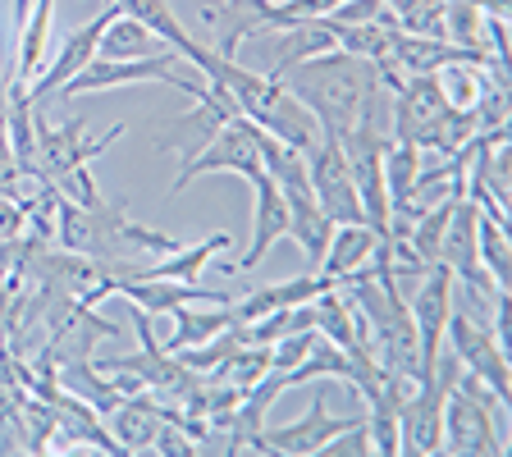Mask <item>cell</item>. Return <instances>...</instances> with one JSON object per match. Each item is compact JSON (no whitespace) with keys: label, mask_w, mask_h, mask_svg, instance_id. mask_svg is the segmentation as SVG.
Returning a JSON list of instances; mask_svg holds the SVG:
<instances>
[{"label":"cell","mask_w":512,"mask_h":457,"mask_svg":"<svg viewBox=\"0 0 512 457\" xmlns=\"http://www.w3.org/2000/svg\"><path fill=\"white\" fill-rule=\"evenodd\" d=\"M165 421H179V412L160 403L151 389H142V394L119 398V407L110 412V435H115L119 453H151V439Z\"/></svg>","instance_id":"obj_14"},{"label":"cell","mask_w":512,"mask_h":457,"mask_svg":"<svg viewBox=\"0 0 512 457\" xmlns=\"http://www.w3.org/2000/svg\"><path fill=\"white\" fill-rule=\"evenodd\" d=\"M311 311H316V334L320 339H330L334 348H357V311H352V302L339 293V284L334 288H320L316 298H311Z\"/></svg>","instance_id":"obj_24"},{"label":"cell","mask_w":512,"mask_h":457,"mask_svg":"<svg viewBox=\"0 0 512 457\" xmlns=\"http://www.w3.org/2000/svg\"><path fill=\"white\" fill-rule=\"evenodd\" d=\"M55 380H60V389H69V394L78 398V403H87L101 421H106L110 412L119 407V384L106 380V371L92 362V357H78V362H60L55 366Z\"/></svg>","instance_id":"obj_20"},{"label":"cell","mask_w":512,"mask_h":457,"mask_svg":"<svg viewBox=\"0 0 512 457\" xmlns=\"http://www.w3.org/2000/svg\"><path fill=\"white\" fill-rule=\"evenodd\" d=\"M476 224H480V206L471 202L467 192H462L458 202H453V215H448L444 224V238H439V266L453 270V279H462L467 284V293H476V298L494 302L503 293L499 284H494L485 270H480V256H476Z\"/></svg>","instance_id":"obj_7"},{"label":"cell","mask_w":512,"mask_h":457,"mask_svg":"<svg viewBox=\"0 0 512 457\" xmlns=\"http://www.w3.org/2000/svg\"><path fill=\"white\" fill-rule=\"evenodd\" d=\"M110 5H119L124 14H133L138 23H147L151 32H156L160 42L170 46V51H179V60L183 64H192L197 60V51H202V42L197 37H188L183 32V23H179V14L165 5V0H110Z\"/></svg>","instance_id":"obj_21"},{"label":"cell","mask_w":512,"mask_h":457,"mask_svg":"<svg viewBox=\"0 0 512 457\" xmlns=\"http://www.w3.org/2000/svg\"><path fill=\"white\" fill-rule=\"evenodd\" d=\"M416 320V334H421V348H426V371L435 362V352L444 348V325H448V311H453V270L430 261L421 270V288H416V298L407 302Z\"/></svg>","instance_id":"obj_13"},{"label":"cell","mask_w":512,"mask_h":457,"mask_svg":"<svg viewBox=\"0 0 512 457\" xmlns=\"http://www.w3.org/2000/svg\"><path fill=\"white\" fill-rule=\"evenodd\" d=\"M307 174H311V192H316L320 211L330 215L334 224H366L362 220V202H357V183L348 170V151L343 142L320 138L307 151Z\"/></svg>","instance_id":"obj_8"},{"label":"cell","mask_w":512,"mask_h":457,"mask_svg":"<svg viewBox=\"0 0 512 457\" xmlns=\"http://www.w3.org/2000/svg\"><path fill=\"white\" fill-rule=\"evenodd\" d=\"M220 170L243 174L247 183H252L256 174H266L261 170V151H256V124L247 115H238V119H229V124L215 128L211 138L202 142V151H192V156L183 160V170H179V179H174L170 192L179 197L192 179H202V174H220Z\"/></svg>","instance_id":"obj_4"},{"label":"cell","mask_w":512,"mask_h":457,"mask_svg":"<svg viewBox=\"0 0 512 457\" xmlns=\"http://www.w3.org/2000/svg\"><path fill=\"white\" fill-rule=\"evenodd\" d=\"M316 343V330H298V334H284V339L270 343V366L275 371H293Z\"/></svg>","instance_id":"obj_30"},{"label":"cell","mask_w":512,"mask_h":457,"mask_svg":"<svg viewBox=\"0 0 512 457\" xmlns=\"http://www.w3.org/2000/svg\"><path fill=\"white\" fill-rule=\"evenodd\" d=\"M444 339L448 348L458 352L462 371H471L476 380H485L503 403L512 407V362H508V348L499 343V334L490 330V320H476L471 311H448V325H444Z\"/></svg>","instance_id":"obj_3"},{"label":"cell","mask_w":512,"mask_h":457,"mask_svg":"<svg viewBox=\"0 0 512 457\" xmlns=\"http://www.w3.org/2000/svg\"><path fill=\"white\" fill-rule=\"evenodd\" d=\"M320 288H334L330 279L320 275H302V279H288V284H261L256 293H247V298L234 302V316L243 320V325H252V320L270 316V311H284V307H298V302H311L320 293Z\"/></svg>","instance_id":"obj_18"},{"label":"cell","mask_w":512,"mask_h":457,"mask_svg":"<svg viewBox=\"0 0 512 457\" xmlns=\"http://www.w3.org/2000/svg\"><path fill=\"white\" fill-rule=\"evenodd\" d=\"M444 42L467 46L476 55H490L485 46V14L476 0H444Z\"/></svg>","instance_id":"obj_29"},{"label":"cell","mask_w":512,"mask_h":457,"mask_svg":"<svg viewBox=\"0 0 512 457\" xmlns=\"http://www.w3.org/2000/svg\"><path fill=\"white\" fill-rule=\"evenodd\" d=\"M476 256H480V270L494 279L499 288H512V247H508V229L494 224L490 215H480L476 224Z\"/></svg>","instance_id":"obj_28"},{"label":"cell","mask_w":512,"mask_h":457,"mask_svg":"<svg viewBox=\"0 0 512 457\" xmlns=\"http://www.w3.org/2000/svg\"><path fill=\"white\" fill-rule=\"evenodd\" d=\"M375 243H380V234H375L371 224H334L330 247L320 256V275L330 279V284H339V279L366 270L375 256Z\"/></svg>","instance_id":"obj_17"},{"label":"cell","mask_w":512,"mask_h":457,"mask_svg":"<svg viewBox=\"0 0 512 457\" xmlns=\"http://www.w3.org/2000/svg\"><path fill=\"white\" fill-rule=\"evenodd\" d=\"M51 19H55V0H37V10H28L19 28V64H14V78L32 83L46 64V37H51Z\"/></svg>","instance_id":"obj_25"},{"label":"cell","mask_w":512,"mask_h":457,"mask_svg":"<svg viewBox=\"0 0 512 457\" xmlns=\"http://www.w3.org/2000/svg\"><path fill=\"white\" fill-rule=\"evenodd\" d=\"M224 247H234V238H229V234H206L202 243L179 247V252L160 256L156 266H138L128 279H179V284H197V279H202V270L211 266Z\"/></svg>","instance_id":"obj_19"},{"label":"cell","mask_w":512,"mask_h":457,"mask_svg":"<svg viewBox=\"0 0 512 457\" xmlns=\"http://www.w3.org/2000/svg\"><path fill=\"white\" fill-rule=\"evenodd\" d=\"M330 32H334V46H339V51L380 64L384 55H389V46H394L398 28L394 23H334L330 19Z\"/></svg>","instance_id":"obj_26"},{"label":"cell","mask_w":512,"mask_h":457,"mask_svg":"<svg viewBox=\"0 0 512 457\" xmlns=\"http://www.w3.org/2000/svg\"><path fill=\"white\" fill-rule=\"evenodd\" d=\"M119 14V5H110L106 0V10L96 14V19H87L83 28H74L69 37L60 42V51H55L51 64H42V74L28 83V96H32V106H42V101H51L55 92H60L69 78L78 74V69H87V64L96 60V42H101V32H106V23Z\"/></svg>","instance_id":"obj_10"},{"label":"cell","mask_w":512,"mask_h":457,"mask_svg":"<svg viewBox=\"0 0 512 457\" xmlns=\"http://www.w3.org/2000/svg\"><path fill=\"white\" fill-rule=\"evenodd\" d=\"M202 23L211 32V51L238 60V46L247 37H266L270 28V0H202Z\"/></svg>","instance_id":"obj_11"},{"label":"cell","mask_w":512,"mask_h":457,"mask_svg":"<svg viewBox=\"0 0 512 457\" xmlns=\"http://www.w3.org/2000/svg\"><path fill=\"white\" fill-rule=\"evenodd\" d=\"M96 55H101V60H142V55H160V37L147 28V23H138L133 14L119 10L115 19L106 23V32H101Z\"/></svg>","instance_id":"obj_22"},{"label":"cell","mask_w":512,"mask_h":457,"mask_svg":"<svg viewBox=\"0 0 512 457\" xmlns=\"http://www.w3.org/2000/svg\"><path fill=\"white\" fill-rule=\"evenodd\" d=\"M0 106H5V78H0Z\"/></svg>","instance_id":"obj_32"},{"label":"cell","mask_w":512,"mask_h":457,"mask_svg":"<svg viewBox=\"0 0 512 457\" xmlns=\"http://www.w3.org/2000/svg\"><path fill=\"white\" fill-rule=\"evenodd\" d=\"M252 188H256L252 243H247V252L238 256L234 266H224V275H243V270H256L270 256V247L288 238V206H284V192L275 188V179H270V174H256Z\"/></svg>","instance_id":"obj_12"},{"label":"cell","mask_w":512,"mask_h":457,"mask_svg":"<svg viewBox=\"0 0 512 457\" xmlns=\"http://www.w3.org/2000/svg\"><path fill=\"white\" fill-rule=\"evenodd\" d=\"M284 206H288V238L302 247L307 266L320 270V256L330 247V234H334V220L320 211L316 192L311 188H288L284 192Z\"/></svg>","instance_id":"obj_16"},{"label":"cell","mask_w":512,"mask_h":457,"mask_svg":"<svg viewBox=\"0 0 512 457\" xmlns=\"http://www.w3.org/2000/svg\"><path fill=\"white\" fill-rule=\"evenodd\" d=\"M325 51H334L330 19H302V23H288V28L270 32L266 69H261V74L279 78L284 69H293V64L311 60V55H325Z\"/></svg>","instance_id":"obj_15"},{"label":"cell","mask_w":512,"mask_h":457,"mask_svg":"<svg viewBox=\"0 0 512 457\" xmlns=\"http://www.w3.org/2000/svg\"><path fill=\"white\" fill-rule=\"evenodd\" d=\"M32 128H37V183H51L64 197H74V179L92 165L101 151H110L119 138L128 133V124H110L96 142H83V119H69V124H46L42 106L32 110Z\"/></svg>","instance_id":"obj_2"},{"label":"cell","mask_w":512,"mask_h":457,"mask_svg":"<svg viewBox=\"0 0 512 457\" xmlns=\"http://www.w3.org/2000/svg\"><path fill=\"white\" fill-rule=\"evenodd\" d=\"M362 426V416H334L325 412V398H311V407L298 416V421H288L279 430H261V453H288V457H311V453H325L343 430H357Z\"/></svg>","instance_id":"obj_9"},{"label":"cell","mask_w":512,"mask_h":457,"mask_svg":"<svg viewBox=\"0 0 512 457\" xmlns=\"http://www.w3.org/2000/svg\"><path fill=\"white\" fill-rule=\"evenodd\" d=\"M229 325H243V320L234 316V302H224V307H211V311H188V307H179V311H174V334L160 343V348H165V352L197 348V343L215 339V334L229 330Z\"/></svg>","instance_id":"obj_23"},{"label":"cell","mask_w":512,"mask_h":457,"mask_svg":"<svg viewBox=\"0 0 512 457\" xmlns=\"http://www.w3.org/2000/svg\"><path fill=\"white\" fill-rule=\"evenodd\" d=\"M279 83L316 115L320 133L334 142L348 138L352 128L362 124L366 106L384 92L380 69H375L371 60H357V55L339 51V46L325 55H311V60L293 64V69H284Z\"/></svg>","instance_id":"obj_1"},{"label":"cell","mask_w":512,"mask_h":457,"mask_svg":"<svg viewBox=\"0 0 512 457\" xmlns=\"http://www.w3.org/2000/svg\"><path fill=\"white\" fill-rule=\"evenodd\" d=\"M499 416L494 407H485L467 384H453V394L444 398V453L458 457H499L508 453L499 430Z\"/></svg>","instance_id":"obj_5"},{"label":"cell","mask_w":512,"mask_h":457,"mask_svg":"<svg viewBox=\"0 0 512 457\" xmlns=\"http://www.w3.org/2000/svg\"><path fill=\"white\" fill-rule=\"evenodd\" d=\"M348 371H352L348 352L334 348L330 339H320V334H316L311 352L302 357L298 366H293V371H284V380H288V389H298V384H316V380H343V384H348Z\"/></svg>","instance_id":"obj_27"},{"label":"cell","mask_w":512,"mask_h":457,"mask_svg":"<svg viewBox=\"0 0 512 457\" xmlns=\"http://www.w3.org/2000/svg\"><path fill=\"white\" fill-rule=\"evenodd\" d=\"M179 64V51H160V55H142V60H101L96 55L87 69H78L69 83L60 87L55 96H87V92H101V87H128V83H165V87H179V92H197V83L174 69Z\"/></svg>","instance_id":"obj_6"},{"label":"cell","mask_w":512,"mask_h":457,"mask_svg":"<svg viewBox=\"0 0 512 457\" xmlns=\"http://www.w3.org/2000/svg\"><path fill=\"white\" fill-rule=\"evenodd\" d=\"M23 224H28V215H23L19 197H0V243H14L23 234Z\"/></svg>","instance_id":"obj_31"}]
</instances>
